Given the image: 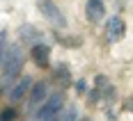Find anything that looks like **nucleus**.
<instances>
[{"label": "nucleus", "mask_w": 133, "mask_h": 121, "mask_svg": "<svg viewBox=\"0 0 133 121\" xmlns=\"http://www.w3.org/2000/svg\"><path fill=\"white\" fill-rule=\"evenodd\" d=\"M80 121H90V119H80Z\"/></svg>", "instance_id": "nucleus-18"}, {"label": "nucleus", "mask_w": 133, "mask_h": 121, "mask_svg": "<svg viewBox=\"0 0 133 121\" xmlns=\"http://www.w3.org/2000/svg\"><path fill=\"white\" fill-rule=\"evenodd\" d=\"M46 92H48V85L44 80L39 82H32V87H30V92H28V105H30V110H35L37 105H41L44 101H46Z\"/></svg>", "instance_id": "nucleus-6"}, {"label": "nucleus", "mask_w": 133, "mask_h": 121, "mask_svg": "<svg viewBox=\"0 0 133 121\" xmlns=\"http://www.w3.org/2000/svg\"><path fill=\"white\" fill-rule=\"evenodd\" d=\"M101 101V89H94V92H90V103H99Z\"/></svg>", "instance_id": "nucleus-16"}, {"label": "nucleus", "mask_w": 133, "mask_h": 121, "mask_svg": "<svg viewBox=\"0 0 133 121\" xmlns=\"http://www.w3.org/2000/svg\"><path fill=\"white\" fill-rule=\"evenodd\" d=\"M37 9L44 14V18H46L51 25H55V27H64L66 25L64 14L60 12V7L55 5L53 0H37Z\"/></svg>", "instance_id": "nucleus-2"}, {"label": "nucleus", "mask_w": 133, "mask_h": 121, "mask_svg": "<svg viewBox=\"0 0 133 121\" xmlns=\"http://www.w3.org/2000/svg\"><path fill=\"white\" fill-rule=\"evenodd\" d=\"M5 50H7V30H2V32H0V64H2Z\"/></svg>", "instance_id": "nucleus-14"}, {"label": "nucleus", "mask_w": 133, "mask_h": 121, "mask_svg": "<svg viewBox=\"0 0 133 121\" xmlns=\"http://www.w3.org/2000/svg\"><path fill=\"white\" fill-rule=\"evenodd\" d=\"M85 18L92 25H99L106 18V5H103V0H87V5H85Z\"/></svg>", "instance_id": "nucleus-4"}, {"label": "nucleus", "mask_w": 133, "mask_h": 121, "mask_svg": "<svg viewBox=\"0 0 133 121\" xmlns=\"http://www.w3.org/2000/svg\"><path fill=\"white\" fill-rule=\"evenodd\" d=\"M60 121H78V110H76V105H69L64 112H60Z\"/></svg>", "instance_id": "nucleus-11"}, {"label": "nucleus", "mask_w": 133, "mask_h": 121, "mask_svg": "<svg viewBox=\"0 0 133 121\" xmlns=\"http://www.w3.org/2000/svg\"><path fill=\"white\" fill-rule=\"evenodd\" d=\"M23 64H25V57L21 53V48L18 46H9L7 50H5V57H2V78H0V92L5 89V87H12L16 78L21 75V71H23Z\"/></svg>", "instance_id": "nucleus-1"}, {"label": "nucleus", "mask_w": 133, "mask_h": 121, "mask_svg": "<svg viewBox=\"0 0 133 121\" xmlns=\"http://www.w3.org/2000/svg\"><path fill=\"white\" fill-rule=\"evenodd\" d=\"M30 87H32V78H30V75L21 78V80L16 82L12 89H9V101H12V103H18V101H23V98L28 96V92H30Z\"/></svg>", "instance_id": "nucleus-8"}, {"label": "nucleus", "mask_w": 133, "mask_h": 121, "mask_svg": "<svg viewBox=\"0 0 133 121\" xmlns=\"http://www.w3.org/2000/svg\"><path fill=\"white\" fill-rule=\"evenodd\" d=\"M18 37H21V41H41V32L32 23H25L18 27Z\"/></svg>", "instance_id": "nucleus-9"}, {"label": "nucleus", "mask_w": 133, "mask_h": 121, "mask_svg": "<svg viewBox=\"0 0 133 121\" xmlns=\"http://www.w3.org/2000/svg\"><path fill=\"white\" fill-rule=\"evenodd\" d=\"M62 105H64V96L62 94L46 96V101L41 103L39 112H37V119L44 121V119H48V117H53V114H60V112H62Z\"/></svg>", "instance_id": "nucleus-3"}, {"label": "nucleus", "mask_w": 133, "mask_h": 121, "mask_svg": "<svg viewBox=\"0 0 133 121\" xmlns=\"http://www.w3.org/2000/svg\"><path fill=\"white\" fill-rule=\"evenodd\" d=\"M44 121H60V114H53V117H48V119H44Z\"/></svg>", "instance_id": "nucleus-17"}, {"label": "nucleus", "mask_w": 133, "mask_h": 121, "mask_svg": "<svg viewBox=\"0 0 133 121\" xmlns=\"http://www.w3.org/2000/svg\"><path fill=\"white\" fill-rule=\"evenodd\" d=\"M30 57H32V62L39 69H46L51 64V46H46V43H35L32 50H30Z\"/></svg>", "instance_id": "nucleus-7"}, {"label": "nucleus", "mask_w": 133, "mask_h": 121, "mask_svg": "<svg viewBox=\"0 0 133 121\" xmlns=\"http://www.w3.org/2000/svg\"><path fill=\"white\" fill-rule=\"evenodd\" d=\"M16 119V110L14 108H5L0 112V121H14Z\"/></svg>", "instance_id": "nucleus-13"}, {"label": "nucleus", "mask_w": 133, "mask_h": 121, "mask_svg": "<svg viewBox=\"0 0 133 121\" xmlns=\"http://www.w3.org/2000/svg\"><path fill=\"white\" fill-rule=\"evenodd\" d=\"M74 87H76V92H78V94H85V92H87V82L83 80V78L74 82Z\"/></svg>", "instance_id": "nucleus-15"}, {"label": "nucleus", "mask_w": 133, "mask_h": 121, "mask_svg": "<svg viewBox=\"0 0 133 121\" xmlns=\"http://www.w3.org/2000/svg\"><path fill=\"white\" fill-rule=\"evenodd\" d=\"M55 80L62 82V87L71 85V73H69V66L66 64H57L55 66Z\"/></svg>", "instance_id": "nucleus-10"}, {"label": "nucleus", "mask_w": 133, "mask_h": 121, "mask_svg": "<svg viewBox=\"0 0 133 121\" xmlns=\"http://www.w3.org/2000/svg\"><path fill=\"white\" fill-rule=\"evenodd\" d=\"M124 32H126V23L122 21L119 16L108 18V23H106V37H108L110 43H117V41L124 37Z\"/></svg>", "instance_id": "nucleus-5"}, {"label": "nucleus", "mask_w": 133, "mask_h": 121, "mask_svg": "<svg viewBox=\"0 0 133 121\" xmlns=\"http://www.w3.org/2000/svg\"><path fill=\"white\" fill-rule=\"evenodd\" d=\"M60 43H64L69 48H78V46H83V39L80 37H66V39H60Z\"/></svg>", "instance_id": "nucleus-12"}]
</instances>
